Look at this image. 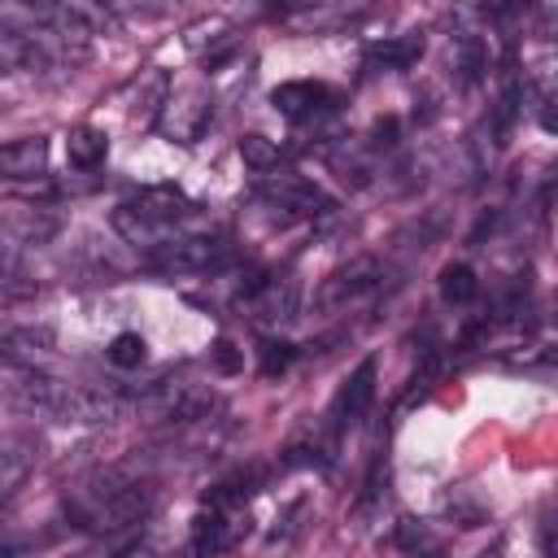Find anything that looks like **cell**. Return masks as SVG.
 I'll return each instance as SVG.
<instances>
[{
  "label": "cell",
  "mask_w": 558,
  "mask_h": 558,
  "mask_svg": "<svg viewBox=\"0 0 558 558\" xmlns=\"http://www.w3.org/2000/svg\"><path fill=\"white\" fill-rule=\"evenodd\" d=\"M384 283V266L375 257H353L344 266H336L318 292H314V305L318 310H344V305H357L362 296H371L375 288Z\"/></svg>",
  "instance_id": "obj_6"
},
{
  "label": "cell",
  "mask_w": 558,
  "mask_h": 558,
  "mask_svg": "<svg viewBox=\"0 0 558 558\" xmlns=\"http://www.w3.org/2000/svg\"><path fill=\"white\" fill-rule=\"evenodd\" d=\"M214 366H218L222 375H235V371L244 366V357L235 353V344H231V340H218V344H214Z\"/></svg>",
  "instance_id": "obj_25"
},
{
  "label": "cell",
  "mask_w": 558,
  "mask_h": 558,
  "mask_svg": "<svg viewBox=\"0 0 558 558\" xmlns=\"http://www.w3.org/2000/svg\"><path fill=\"white\" fill-rule=\"evenodd\" d=\"M519 100H523V87H519V74H506L501 83V100H497V144H506L514 118H519Z\"/></svg>",
  "instance_id": "obj_21"
},
{
  "label": "cell",
  "mask_w": 558,
  "mask_h": 558,
  "mask_svg": "<svg viewBox=\"0 0 558 558\" xmlns=\"http://www.w3.org/2000/svg\"><path fill=\"white\" fill-rule=\"evenodd\" d=\"M418 57H423V35H418V31L366 44V65H371V70H410Z\"/></svg>",
  "instance_id": "obj_12"
},
{
  "label": "cell",
  "mask_w": 558,
  "mask_h": 558,
  "mask_svg": "<svg viewBox=\"0 0 558 558\" xmlns=\"http://www.w3.org/2000/svg\"><path fill=\"white\" fill-rule=\"evenodd\" d=\"M440 296H445V305H471V301L480 296L475 270H471L466 262H449V266L440 270Z\"/></svg>",
  "instance_id": "obj_17"
},
{
  "label": "cell",
  "mask_w": 558,
  "mask_h": 558,
  "mask_svg": "<svg viewBox=\"0 0 558 558\" xmlns=\"http://www.w3.org/2000/svg\"><path fill=\"white\" fill-rule=\"evenodd\" d=\"M105 357H109L118 371H135V366L148 357V344H144V336H140V331H118V336L109 340Z\"/></svg>",
  "instance_id": "obj_20"
},
{
  "label": "cell",
  "mask_w": 558,
  "mask_h": 558,
  "mask_svg": "<svg viewBox=\"0 0 558 558\" xmlns=\"http://www.w3.org/2000/svg\"><path fill=\"white\" fill-rule=\"evenodd\" d=\"M209 118H214V100H209V92L196 83V87H179V92H170V96L161 100L157 126H161V135H166L170 144H196L201 131L209 126Z\"/></svg>",
  "instance_id": "obj_5"
},
{
  "label": "cell",
  "mask_w": 558,
  "mask_h": 558,
  "mask_svg": "<svg viewBox=\"0 0 558 558\" xmlns=\"http://www.w3.org/2000/svg\"><path fill=\"white\" fill-rule=\"evenodd\" d=\"M214 392L196 388V384H174V379H161L144 401H140V414H148L153 423H196V418H209L214 410Z\"/></svg>",
  "instance_id": "obj_7"
},
{
  "label": "cell",
  "mask_w": 558,
  "mask_h": 558,
  "mask_svg": "<svg viewBox=\"0 0 558 558\" xmlns=\"http://www.w3.org/2000/svg\"><path fill=\"white\" fill-rule=\"evenodd\" d=\"M153 270L161 275H209L222 270L231 262V244L222 235H196V231H179L166 244L148 248Z\"/></svg>",
  "instance_id": "obj_3"
},
{
  "label": "cell",
  "mask_w": 558,
  "mask_h": 558,
  "mask_svg": "<svg viewBox=\"0 0 558 558\" xmlns=\"http://www.w3.org/2000/svg\"><path fill=\"white\" fill-rule=\"evenodd\" d=\"M31 466H35L31 445H26L22 436H4V453H0V488H4V497L17 493V484H22V475H26Z\"/></svg>",
  "instance_id": "obj_16"
},
{
  "label": "cell",
  "mask_w": 558,
  "mask_h": 558,
  "mask_svg": "<svg viewBox=\"0 0 558 558\" xmlns=\"http://www.w3.org/2000/svg\"><path fill=\"white\" fill-rule=\"evenodd\" d=\"M527 0H484V9L493 13V17H510V13H519Z\"/></svg>",
  "instance_id": "obj_26"
},
{
  "label": "cell",
  "mask_w": 558,
  "mask_h": 558,
  "mask_svg": "<svg viewBox=\"0 0 558 558\" xmlns=\"http://www.w3.org/2000/svg\"><path fill=\"white\" fill-rule=\"evenodd\" d=\"M240 541V527L231 523V510L227 506H201V514L192 519V549L196 554H222Z\"/></svg>",
  "instance_id": "obj_10"
},
{
  "label": "cell",
  "mask_w": 558,
  "mask_h": 558,
  "mask_svg": "<svg viewBox=\"0 0 558 558\" xmlns=\"http://www.w3.org/2000/svg\"><path fill=\"white\" fill-rule=\"evenodd\" d=\"M253 192L270 205V209H283L288 218H318V214H327L331 209V196L318 187V183H310V179H301V174H292V170H262L257 179H253Z\"/></svg>",
  "instance_id": "obj_4"
},
{
  "label": "cell",
  "mask_w": 558,
  "mask_h": 558,
  "mask_svg": "<svg viewBox=\"0 0 558 558\" xmlns=\"http://www.w3.org/2000/svg\"><path fill=\"white\" fill-rule=\"evenodd\" d=\"M371 401H375V357L357 362V371L340 384V392H336V401H331V423H336V427L362 423V414L371 410Z\"/></svg>",
  "instance_id": "obj_9"
},
{
  "label": "cell",
  "mask_w": 558,
  "mask_h": 558,
  "mask_svg": "<svg viewBox=\"0 0 558 558\" xmlns=\"http://www.w3.org/2000/svg\"><path fill=\"white\" fill-rule=\"evenodd\" d=\"M506 366H510V371H527V375H536V371H558V340L519 344V349L506 353Z\"/></svg>",
  "instance_id": "obj_19"
},
{
  "label": "cell",
  "mask_w": 558,
  "mask_h": 558,
  "mask_svg": "<svg viewBox=\"0 0 558 558\" xmlns=\"http://www.w3.org/2000/svg\"><path fill=\"white\" fill-rule=\"evenodd\" d=\"M257 357H262V375H283L288 366H292V357H296V349L288 344V340H262V349H257Z\"/></svg>",
  "instance_id": "obj_23"
},
{
  "label": "cell",
  "mask_w": 558,
  "mask_h": 558,
  "mask_svg": "<svg viewBox=\"0 0 558 558\" xmlns=\"http://www.w3.org/2000/svg\"><path fill=\"white\" fill-rule=\"evenodd\" d=\"M196 214H201V205L187 192H179L174 183H157L113 209V231L126 244L148 253V248L166 244L170 235H179L187 222H196Z\"/></svg>",
  "instance_id": "obj_2"
},
{
  "label": "cell",
  "mask_w": 558,
  "mask_h": 558,
  "mask_svg": "<svg viewBox=\"0 0 558 558\" xmlns=\"http://www.w3.org/2000/svg\"><path fill=\"white\" fill-rule=\"evenodd\" d=\"M48 4H57V9L70 13V17H78V22L92 26V31H105V22H109V13H105L100 0H48Z\"/></svg>",
  "instance_id": "obj_24"
},
{
  "label": "cell",
  "mask_w": 558,
  "mask_h": 558,
  "mask_svg": "<svg viewBox=\"0 0 558 558\" xmlns=\"http://www.w3.org/2000/svg\"><path fill=\"white\" fill-rule=\"evenodd\" d=\"M109 17L118 22H131V26H148V22H161L170 13V0H100Z\"/></svg>",
  "instance_id": "obj_18"
},
{
  "label": "cell",
  "mask_w": 558,
  "mask_h": 558,
  "mask_svg": "<svg viewBox=\"0 0 558 558\" xmlns=\"http://www.w3.org/2000/svg\"><path fill=\"white\" fill-rule=\"evenodd\" d=\"M0 349H4V362H13V366H39L52 353V336L35 331V327H9Z\"/></svg>",
  "instance_id": "obj_13"
},
{
  "label": "cell",
  "mask_w": 558,
  "mask_h": 558,
  "mask_svg": "<svg viewBox=\"0 0 558 558\" xmlns=\"http://www.w3.org/2000/svg\"><path fill=\"white\" fill-rule=\"evenodd\" d=\"M48 170V144L39 135H26V140H13L0 148V174L9 183H26V179H44Z\"/></svg>",
  "instance_id": "obj_11"
},
{
  "label": "cell",
  "mask_w": 558,
  "mask_h": 558,
  "mask_svg": "<svg viewBox=\"0 0 558 558\" xmlns=\"http://www.w3.org/2000/svg\"><path fill=\"white\" fill-rule=\"evenodd\" d=\"M240 157L262 174V170H275L279 166V144L266 140V135H244L240 140Z\"/></svg>",
  "instance_id": "obj_22"
},
{
  "label": "cell",
  "mask_w": 558,
  "mask_h": 558,
  "mask_svg": "<svg viewBox=\"0 0 558 558\" xmlns=\"http://www.w3.org/2000/svg\"><path fill=\"white\" fill-rule=\"evenodd\" d=\"M541 131H545V135H558V100H549V105L541 109Z\"/></svg>",
  "instance_id": "obj_27"
},
{
  "label": "cell",
  "mask_w": 558,
  "mask_h": 558,
  "mask_svg": "<svg viewBox=\"0 0 558 558\" xmlns=\"http://www.w3.org/2000/svg\"><path fill=\"white\" fill-rule=\"evenodd\" d=\"M270 105L288 122H310V118L331 113L340 105V92H331L327 83H314V78H292V83H279L270 92Z\"/></svg>",
  "instance_id": "obj_8"
},
{
  "label": "cell",
  "mask_w": 558,
  "mask_h": 558,
  "mask_svg": "<svg viewBox=\"0 0 558 558\" xmlns=\"http://www.w3.org/2000/svg\"><path fill=\"white\" fill-rule=\"evenodd\" d=\"M453 70H458V78H462L466 87L484 78V70H488V48H484V39H480L475 31H458V35H453Z\"/></svg>",
  "instance_id": "obj_15"
},
{
  "label": "cell",
  "mask_w": 558,
  "mask_h": 558,
  "mask_svg": "<svg viewBox=\"0 0 558 558\" xmlns=\"http://www.w3.org/2000/svg\"><path fill=\"white\" fill-rule=\"evenodd\" d=\"M65 157L74 170H100L109 157V135L100 126H74L65 135Z\"/></svg>",
  "instance_id": "obj_14"
},
{
  "label": "cell",
  "mask_w": 558,
  "mask_h": 558,
  "mask_svg": "<svg viewBox=\"0 0 558 558\" xmlns=\"http://www.w3.org/2000/svg\"><path fill=\"white\" fill-rule=\"evenodd\" d=\"M148 510H153V484L122 466L92 471L87 480H78L65 493V519L78 532H96V536L126 532V527L144 523Z\"/></svg>",
  "instance_id": "obj_1"
}]
</instances>
